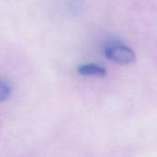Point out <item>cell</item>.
I'll return each instance as SVG.
<instances>
[{
	"instance_id": "obj_1",
	"label": "cell",
	"mask_w": 157,
	"mask_h": 157,
	"mask_svg": "<svg viewBox=\"0 0 157 157\" xmlns=\"http://www.w3.org/2000/svg\"><path fill=\"white\" fill-rule=\"evenodd\" d=\"M104 53L109 60L121 64H129L135 61V52L131 48L120 43L107 46Z\"/></svg>"
},
{
	"instance_id": "obj_2",
	"label": "cell",
	"mask_w": 157,
	"mask_h": 157,
	"mask_svg": "<svg viewBox=\"0 0 157 157\" xmlns=\"http://www.w3.org/2000/svg\"><path fill=\"white\" fill-rule=\"evenodd\" d=\"M78 72L80 75L86 76H97V77H104L107 75L106 69L94 63H86L82 64L78 67Z\"/></svg>"
},
{
	"instance_id": "obj_3",
	"label": "cell",
	"mask_w": 157,
	"mask_h": 157,
	"mask_svg": "<svg viewBox=\"0 0 157 157\" xmlns=\"http://www.w3.org/2000/svg\"><path fill=\"white\" fill-rule=\"evenodd\" d=\"M10 95H11L10 84L6 80L2 78L0 81V101L1 102L6 101V99L9 98Z\"/></svg>"
}]
</instances>
